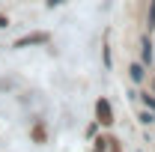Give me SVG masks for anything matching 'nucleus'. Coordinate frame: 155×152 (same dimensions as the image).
<instances>
[{"instance_id":"423d86ee","label":"nucleus","mask_w":155,"mask_h":152,"mask_svg":"<svg viewBox=\"0 0 155 152\" xmlns=\"http://www.w3.org/2000/svg\"><path fill=\"white\" fill-rule=\"evenodd\" d=\"M140 122H143V125H152V122H155V114H152V111H146V114H140Z\"/></svg>"},{"instance_id":"1a4fd4ad","label":"nucleus","mask_w":155,"mask_h":152,"mask_svg":"<svg viewBox=\"0 0 155 152\" xmlns=\"http://www.w3.org/2000/svg\"><path fill=\"white\" fill-rule=\"evenodd\" d=\"M6 24H9V21H6V18H3V15H0V27H6Z\"/></svg>"},{"instance_id":"39448f33","label":"nucleus","mask_w":155,"mask_h":152,"mask_svg":"<svg viewBox=\"0 0 155 152\" xmlns=\"http://www.w3.org/2000/svg\"><path fill=\"white\" fill-rule=\"evenodd\" d=\"M140 98H143V104H146V107H149V111L155 114V95H152V93H143Z\"/></svg>"},{"instance_id":"7ed1b4c3","label":"nucleus","mask_w":155,"mask_h":152,"mask_svg":"<svg viewBox=\"0 0 155 152\" xmlns=\"http://www.w3.org/2000/svg\"><path fill=\"white\" fill-rule=\"evenodd\" d=\"M128 75H131V81H143V78H146V72H143V66H140V63H131Z\"/></svg>"},{"instance_id":"20e7f679","label":"nucleus","mask_w":155,"mask_h":152,"mask_svg":"<svg viewBox=\"0 0 155 152\" xmlns=\"http://www.w3.org/2000/svg\"><path fill=\"white\" fill-rule=\"evenodd\" d=\"M143 60L146 63L152 60V42H149V36H143Z\"/></svg>"},{"instance_id":"0eeeda50","label":"nucleus","mask_w":155,"mask_h":152,"mask_svg":"<svg viewBox=\"0 0 155 152\" xmlns=\"http://www.w3.org/2000/svg\"><path fill=\"white\" fill-rule=\"evenodd\" d=\"M149 27H155V0H152V6H149Z\"/></svg>"},{"instance_id":"6e6552de","label":"nucleus","mask_w":155,"mask_h":152,"mask_svg":"<svg viewBox=\"0 0 155 152\" xmlns=\"http://www.w3.org/2000/svg\"><path fill=\"white\" fill-rule=\"evenodd\" d=\"M60 3H66V0H48V6L54 9V6H60Z\"/></svg>"},{"instance_id":"f257e3e1","label":"nucleus","mask_w":155,"mask_h":152,"mask_svg":"<svg viewBox=\"0 0 155 152\" xmlns=\"http://www.w3.org/2000/svg\"><path fill=\"white\" fill-rule=\"evenodd\" d=\"M48 42V33H27V36H21V39H15V45L12 48H30V45H45Z\"/></svg>"},{"instance_id":"f03ea898","label":"nucleus","mask_w":155,"mask_h":152,"mask_svg":"<svg viewBox=\"0 0 155 152\" xmlns=\"http://www.w3.org/2000/svg\"><path fill=\"white\" fill-rule=\"evenodd\" d=\"M96 116H98L101 125H110L114 122V111H110V101L107 98H98L96 101Z\"/></svg>"}]
</instances>
